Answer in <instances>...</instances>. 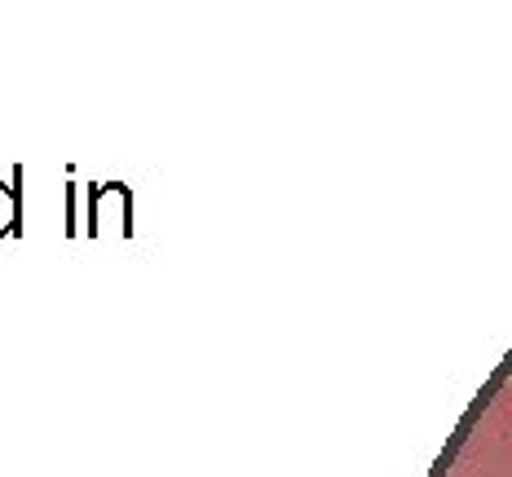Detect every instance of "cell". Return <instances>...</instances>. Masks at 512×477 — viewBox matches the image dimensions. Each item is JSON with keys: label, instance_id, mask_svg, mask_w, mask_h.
Wrapping results in <instances>:
<instances>
[{"label": "cell", "instance_id": "6da1fadb", "mask_svg": "<svg viewBox=\"0 0 512 477\" xmlns=\"http://www.w3.org/2000/svg\"><path fill=\"white\" fill-rule=\"evenodd\" d=\"M442 477H512V380L482 407Z\"/></svg>", "mask_w": 512, "mask_h": 477}, {"label": "cell", "instance_id": "7a4b0ae2", "mask_svg": "<svg viewBox=\"0 0 512 477\" xmlns=\"http://www.w3.org/2000/svg\"><path fill=\"white\" fill-rule=\"evenodd\" d=\"M84 235L106 239V235H133V190L124 182H93L84 190Z\"/></svg>", "mask_w": 512, "mask_h": 477}, {"label": "cell", "instance_id": "3957f363", "mask_svg": "<svg viewBox=\"0 0 512 477\" xmlns=\"http://www.w3.org/2000/svg\"><path fill=\"white\" fill-rule=\"evenodd\" d=\"M23 177H27V168H23V164H14L9 182H0V239H23V230H27Z\"/></svg>", "mask_w": 512, "mask_h": 477}, {"label": "cell", "instance_id": "277c9868", "mask_svg": "<svg viewBox=\"0 0 512 477\" xmlns=\"http://www.w3.org/2000/svg\"><path fill=\"white\" fill-rule=\"evenodd\" d=\"M71 173H76V168H67V186H62V212H67V221H62V235L80 239V182Z\"/></svg>", "mask_w": 512, "mask_h": 477}]
</instances>
